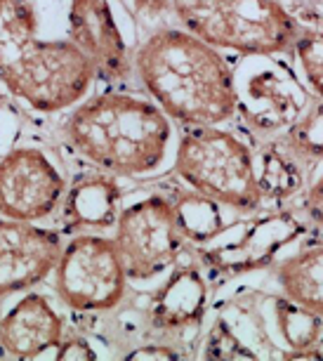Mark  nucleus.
Here are the masks:
<instances>
[{"label": "nucleus", "instance_id": "f257e3e1", "mask_svg": "<svg viewBox=\"0 0 323 361\" xmlns=\"http://www.w3.org/2000/svg\"><path fill=\"white\" fill-rule=\"evenodd\" d=\"M135 69L163 114L184 126H219L238 109L231 66L217 47L189 31L154 33L137 50Z\"/></svg>", "mask_w": 323, "mask_h": 361}, {"label": "nucleus", "instance_id": "f03ea898", "mask_svg": "<svg viewBox=\"0 0 323 361\" xmlns=\"http://www.w3.org/2000/svg\"><path fill=\"white\" fill-rule=\"evenodd\" d=\"M85 52L66 40H40L31 0H0V83L38 111H61L95 80Z\"/></svg>", "mask_w": 323, "mask_h": 361}, {"label": "nucleus", "instance_id": "7ed1b4c3", "mask_svg": "<svg viewBox=\"0 0 323 361\" xmlns=\"http://www.w3.org/2000/svg\"><path fill=\"white\" fill-rule=\"evenodd\" d=\"M170 121L158 104L126 92H104L73 109L64 123L71 147L116 175H147L166 159Z\"/></svg>", "mask_w": 323, "mask_h": 361}, {"label": "nucleus", "instance_id": "20e7f679", "mask_svg": "<svg viewBox=\"0 0 323 361\" xmlns=\"http://www.w3.org/2000/svg\"><path fill=\"white\" fill-rule=\"evenodd\" d=\"M184 31L212 47L240 54L293 50L300 38L298 22L279 0H170Z\"/></svg>", "mask_w": 323, "mask_h": 361}, {"label": "nucleus", "instance_id": "39448f33", "mask_svg": "<svg viewBox=\"0 0 323 361\" xmlns=\"http://www.w3.org/2000/svg\"><path fill=\"white\" fill-rule=\"evenodd\" d=\"M175 170L184 182L208 199L236 210H257L262 189L252 152L236 135L201 126L180 140Z\"/></svg>", "mask_w": 323, "mask_h": 361}, {"label": "nucleus", "instance_id": "423d86ee", "mask_svg": "<svg viewBox=\"0 0 323 361\" xmlns=\"http://www.w3.org/2000/svg\"><path fill=\"white\" fill-rule=\"evenodd\" d=\"M54 288L61 302L78 312L118 307L128 290V271L114 238L78 234L61 248L54 267Z\"/></svg>", "mask_w": 323, "mask_h": 361}, {"label": "nucleus", "instance_id": "0eeeda50", "mask_svg": "<svg viewBox=\"0 0 323 361\" xmlns=\"http://www.w3.org/2000/svg\"><path fill=\"white\" fill-rule=\"evenodd\" d=\"M114 241L126 264L128 279L147 281L166 271L184 246V234L175 206L151 196L121 210Z\"/></svg>", "mask_w": 323, "mask_h": 361}, {"label": "nucleus", "instance_id": "6e6552de", "mask_svg": "<svg viewBox=\"0 0 323 361\" xmlns=\"http://www.w3.org/2000/svg\"><path fill=\"white\" fill-rule=\"evenodd\" d=\"M66 182L43 152L12 149L0 159V217L38 222L64 201Z\"/></svg>", "mask_w": 323, "mask_h": 361}, {"label": "nucleus", "instance_id": "1a4fd4ad", "mask_svg": "<svg viewBox=\"0 0 323 361\" xmlns=\"http://www.w3.org/2000/svg\"><path fill=\"white\" fill-rule=\"evenodd\" d=\"M61 248L57 231L0 217V300L45 281L57 267Z\"/></svg>", "mask_w": 323, "mask_h": 361}, {"label": "nucleus", "instance_id": "9d476101", "mask_svg": "<svg viewBox=\"0 0 323 361\" xmlns=\"http://www.w3.org/2000/svg\"><path fill=\"white\" fill-rule=\"evenodd\" d=\"M68 36L85 52L99 78L121 80L128 76V47L106 0H71Z\"/></svg>", "mask_w": 323, "mask_h": 361}, {"label": "nucleus", "instance_id": "9b49d317", "mask_svg": "<svg viewBox=\"0 0 323 361\" xmlns=\"http://www.w3.org/2000/svg\"><path fill=\"white\" fill-rule=\"evenodd\" d=\"M64 338V322L45 295L29 293L0 319V345L17 359H36L57 350Z\"/></svg>", "mask_w": 323, "mask_h": 361}, {"label": "nucleus", "instance_id": "f8f14e48", "mask_svg": "<svg viewBox=\"0 0 323 361\" xmlns=\"http://www.w3.org/2000/svg\"><path fill=\"white\" fill-rule=\"evenodd\" d=\"M66 231H99L114 227L121 215V189L106 175L78 180L61 201Z\"/></svg>", "mask_w": 323, "mask_h": 361}, {"label": "nucleus", "instance_id": "ddd939ff", "mask_svg": "<svg viewBox=\"0 0 323 361\" xmlns=\"http://www.w3.org/2000/svg\"><path fill=\"white\" fill-rule=\"evenodd\" d=\"M276 276L291 302L323 319V243L279 262Z\"/></svg>", "mask_w": 323, "mask_h": 361}, {"label": "nucleus", "instance_id": "4468645a", "mask_svg": "<svg viewBox=\"0 0 323 361\" xmlns=\"http://www.w3.org/2000/svg\"><path fill=\"white\" fill-rule=\"evenodd\" d=\"M205 288L194 269H182L170 279L154 305V319L163 329H182L203 317Z\"/></svg>", "mask_w": 323, "mask_h": 361}, {"label": "nucleus", "instance_id": "2eb2a0df", "mask_svg": "<svg viewBox=\"0 0 323 361\" xmlns=\"http://www.w3.org/2000/svg\"><path fill=\"white\" fill-rule=\"evenodd\" d=\"M175 206L177 220H180L182 234L184 238H191V241H208L219 231L222 227V213H219V203L203 196L196 189H189L184 192Z\"/></svg>", "mask_w": 323, "mask_h": 361}, {"label": "nucleus", "instance_id": "dca6fc26", "mask_svg": "<svg viewBox=\"0 0 323 361\" xmlns=\"http://www.w3.org/2000/svg\"><path fill=\"white\" fill-rule=\"evenodd\" d=\"M302 163L288 149L272 147L262 156V166L257 170V180L262 196L286 199L302 187Z\"/></svg>", "mask_w": 323, "mask_h": 361}, {"label": "nucleus", "instance_id": "f3484780", "mask_svg": "<svg viewBox=\"0 0 323 361\" xmlns=\"http://www.w3.org/2000/svg\"><path fill=\"white\" fill-rule=\"evenodd\" d=\"M284 147L302 166H312L323 159V97L286 133Z\"/></svg>", "mask_w": 323, "mask_h": 361}, {"label": "nucleus", "instance_id": "a211bd4d", "mask_svg": "<svg viewBox=\"0 0 323 361\" xmlns=\"http://www.w3.org/2000/svg\"><path fill=\"white\" fill-rule=\"evenodd\" d=\"M279 317H281V331L284 336L288 338V343L298 350H307L316 343L319 338V317L312 314V312L302 310L298 305V324H295V317H293V302L288 300L286 305H281L279 310Z\"/></svg>", "mask_w": 323, "mask_h": 361}, {"label": "nucleus", "instance_id": "6ab92c4d", "mask_svg": "<svg viewBox=\"0 0 323 361\" xmlns=\"http://www.w3.org/2000/svg\"><path fill=\"white\" fill-rule=\"evenodd\" d=\"M300 66L307 76V83L323 97V33H302L295 43Z\"/></svg>", "mask_w": 323, "mask_h": 361}, {"label": "nucleus", "instance_id": "aec40b11", "mask_svg": "<svg viewBox=\"0 0 323 361\" xmlns=\"http://www.w3.org/2000/svg\"><path fill=\"white\" fill-rule=\"evenodd\" d=\"M305 210H307V215L312 217L314 222L323 224V175L314 182L312 187H309Z\"/></svg>", "mask_w": 323, "mask_h": 361}, {"label": "nucleus", "instance_id": "412c9836", "mask_svg": "<svg viewBox=\"0 0 323 361\" xmlns=\"http://www.w3.org/2000/svg\"><path fill=\"white\" fill-rule=\"evenodd\" d=\"M57 357L64 359V357H92L90 347H87L85 343H80V340H71V343H64L61 340V345L57 347Z\"/></svg>", "mask_w": 323, "mask_h": 361}]
</instances>
